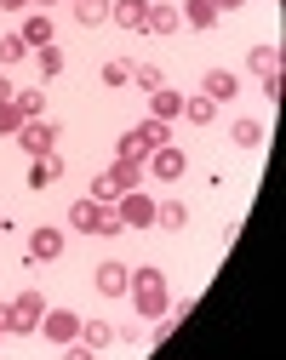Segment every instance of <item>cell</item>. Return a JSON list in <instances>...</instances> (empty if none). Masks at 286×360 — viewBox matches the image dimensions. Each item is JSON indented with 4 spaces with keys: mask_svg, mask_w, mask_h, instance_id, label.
<instances>
[{
    "mask_svg": "<svg viewBox=\"0 0 286 360\" xmlns=\"http://www.w3.org/2000/svg\"><path fill=\"white\" fill-rule=\"evenodd\" d=\"M132 303H137V314H143V321H161V314H166V275H161V269H137V275H132Z\"/></svg>",
    "mask_w": 286,
    "mask_h": 360,
    "instance_id": "6da1fadb",
    "label": "cell"
},
{
    "mask_svg": "<svg viewBox=\"0 0 286 360\" xmlns=\"http://www.w3.org/2000/svg\"><path fill=\"white\" fill-rule=\"evenodd\" d=\"M40 314H46L40 292H18L12 303H0V332H40Z\"/></svg>",
    "mask_w": 286,
    "mask_h": 360,
    "instance_id": "7a4b0ae2",
    "label": "cell"
},
{
    "mask_svg": "<svg viewBox=\"0 0 286 360\" xmlns=\"http://www.w3.org/2000/svg\"><path fill=\"white\" fill-rule=\"evenodd\" d=\"M12 138H18V149H23V155H52V143H58V126L40 115V120H23V126L12 131Z\"/></svg>",
    "mask_w": 286,
    "mask_h": 360,
    "instance_id": "3957f363",
    "label": "cell"
},
{
    "mask_svg": "<svg viewBox=\"0 0 286 360\" xmlns=\"http://www.w3.org/2000/svg\"><path fill=\"white\" fill-rule=\"evenodd\" d=\"M183 172H189V155H183L178 143H161V149H149V177H155V184H178Z\"/></svg>",
    "mask_w": 286,
    "mask_h": 360,
    "instance_id": "277c9868",
    "label": "cell"
},
{
    "mask_svg": "<svg viewBox=\"0 0 286 360\" xmlns=\"http://www.w3.org/2000/svg\"><path fill=\"white\" fill-rule=\"evenodd\" d=\"M115 212H120L126 229H155V200L143 195V189H126V195L115 200Z\"/></svg>",
    "mask_w": 286,
    "mask_h": 360,
    "instance_id": "5b68a950",
    "label": "cell"
},
{
    "mask_svg": "<svg viewBox=\"0 0 286 360\" xmlns=\"http://www.w3.org/2000/svg\"><path fill=\"white\" fill-rule=\"evenodd\" d=\"M40 332L52 338V343H75V338H80V314H75V309H46V314H40Z\"/></svg>",
    "mask_w": 286,
    "mask_h": 360,
    "instance_id": "8992f818",
    "label": "cell"
},
{
    "mask_svg": "<svg viewBox=\"0 0 286 360\" xmlns=\"http://www.w3.org/2000/svg\"><path fill=\"white\" fill-rule=\"evenodd\" d=\"M92 286H98L104 297H126V286H132V269H126V263H98Z\"/></svg>",
    "mask_w": 286,
    "mask_h": 360,
    "instance_id": "52a82bcc",
    "label": "cell"
},
{
    "mask_svg": "<svg viewBox=\"0 0 286 360\" xmlns=\"http://www.w3.org/2000/svg\"><path fill=\"white\" fill-rule=\"evenodd\" d=\"M109 23H120V29H143L149 23V0H109Z\"/></svg>",
    "mask_w": 286,
    "mask_h": 360,
    "instance_id": "ba28073f",
    "label": "cell"
},
{
    "mask_svg": "<svg viewBox=\"0 0 286 360\" xmlns=\"http://www.w3.org/2000/svg\"><path fill=\"white\" fill-rule=\"evenodd\" d=\"M29 257H35V263H58V257H63V235L40 223V229L29 235Z\"/></svg>",
    "mask_w": 286,
    "mask_h": 360,
    "instance_id": "9c48e42d",
    "label": "cell"
},
{
    "mask_svg": "<svg viewBox=\"0 0 286 360\" xmlns=\"http://www.w3.org/2000/svg\"><path fill=\"white\" fill-rule=\"evenodd\" d=\"M109 343H115V326H109V321H80V338H75L80 354H98V349H109Z\"/></svg>",
    "mask_w": 286,
    "mask_h": 360,
    "instance_id": "30bf717a",
    "label": "cell"
},
{
    "mask_svg": "<svg viewBox=\"0 0 286 360\" xmlns=\"http://www.w3.org/2000/svg\"><path fill=\"white\" fill-rule=\"evenodd\" d=\"M104 212H109L104 200H75V206H69V223H75L80 235H98V223H104Z\"/></svg>",
    "mask_w": 286,
    "mask_h": 360,
    "instance_id": "8fae6325",
    "label": "cell"
},
{
    "mask_svg": "<svg viewBox=\"0 0 286 360\" xmlns=\"http://www.w3.org/2000/svg\"><path fill=\"white\" fill-rule=\"evenodd\" d=\"M201 92H206L212 103H229L235 92H241V80H235L229 69H206V80H201Z\"/></svg>",
    "mask_w": 286,
    "mask_h": 360,
    "instance_id": "7c38bea8",
    "label": "cell"
},
{
    "mask_svg": "<svg viewBox=\"0 0 286 360\" xmlns=\"http://www.w3.org/2000/svg\"><path fill=\"white\" fill-rule=\"evenodd\" d=\"M183 223H189V206H183V200H155V229L178 235Z\"/></svg>",
    "mask_w": 286,
    "mask_h": 360,
    "instance_id": "4fadbf2b",
    "label": "cell"
},
{
    "mask_svg": "<svg viewBox=\"0 0 286 360\" xmlns=\"http://www.w3.org/2000/svg\"><path fill=\"white\" fill-rule=\"evenodd\" d=\"M63 177V160L58 155H35V166H29V189H46V184H58Z\"/></svg>",
    "mask_w": 286,
    "mask_h": 360,
    "instance_id": "5bb4252c",
    "label": "cell"
},
{
    "mask_svg": "<svg viewBox=\"0 0 286 360\" xmlns=\"http://www.w3.org/2000/svg\"><path fill=\"white\" fill-rule=\"evenodd\" d=\"M69 6H75V23H80V29L109 23V0H69Z\"/></svg>",
    "mask_w": 286,
    "mask_h": 360,
    "instance_id": "9a60e30c",
    "label": "cell"
},
{
    "mask_svg": "<svg viewBox=\"0 0 286 360\" xmlns=\"http://www.w3.org/2000/svg\"><path fill=\"white\" fill-rule=\"evenodd\" d=\"M23 46H52V18H46V12H35V18H23Z\"/></svg>",
    "mask_w": 286,
    "mask_h": 360,
    "instance_id": "2e32d148",
    "label": "cell"
},
{
    "mask_svg": "<svg viewBox=\"0 0 286 360\" xmlns=\"http://www.w3.org/2000/svg\"><path fill=\"white\" fill-rule=\"evenodd\" d=\"M189 29H212L218 23V6H212V0H183V12H178Z\"/></svg>",
    "mask_w": 286,
    "mask_h": 360,
    "instance_id": "e0dca14e",
    "label": "cell"
},
{
    "mask_svg": "<svg viewBox=\"0 0 286 360\" xmlns=\"http://www.w3.org/2000/svg\"><path fill=\"white\" fill-rule=\"evenodd\" d=\"M183 120H189V126H212V120H218V103H212L206 92H201V98H183Z\"/></svg>",
    "mask_w": 286,
    "mask_h": 360,
    "instance_id": "ac0fdd59",
    "label": "cell"
},
{
    "mask_svg": "<svg viewBox=\"0 0 286 360\" xmlns=\"http://www.w3.org/2000/svg\"><path fill=\"white\" fill-rule=\"evenodd\" d=\"M178 6H155V0H149V23H143V29H149V34H178Z\"/></svg>",
    "mask_w": 286,
    "mask_h": 360,
    "instance_id": "d6986e66",
    "label": "cell"
},
{
    "mask_svg": "<svg viewBox=\"0 0 286 360\" xmlns=\"http://www.w3.org/2000/svg\"><path fill=\"white\" fill-rule=\"evenodd\" d=\"M247 63H252V75L263 80V75H280V46H252L247 52Z\"/></svg>",
    "mask_w": 286,
    "mask_h": 360,
    "instance_id": "ffe728a7",
    "label": "cell"
},
{
    "mask_svg": "<svg viewBox=\"0 0 286 360\" xmlns=\"http://www.w3.org/2000/svg\"><path fill=\"white\" fill-rule=\"evenodd\" d=\"M149 103H155V120H178V115H183V98L172 92V86H155Z\"/></svg>",
    "mask_w": 286,
    "mask_h": 360,
    "instance_id": "44dd1931",
    "label": "cell"
},
{
    "mask_svg": "<svg viewBox=\"0 0 286 360\" xmlns=\"http://www.w3.org/2000/svg\"><path fill=\"white\" fill-rule=\"evenodd\" d=\"M132 131H137V138L149 143V149H161V143H172V120H155V115L143 120V126H132Z\"/></svg>",
    "mask_w": 286,
    "mask_h": 360,
    "instance_id": "7402d4cb",
    "label": "cell"
},
{
    "mask_svg": "<svg viewBox=\"0 0 286 360\" xmlns=\"http://www.w3.org/2000/svg\"><path fill=\"white\" fill-rule=\"evenodd\" d=\"M229 138L241 143V149H258V143H263V126H258V120H235V131H229Z\"/></svg>",
    "mask_w": 286,
    "mask_h": 360,
    "instance_id": "603a6c76",
    "label": "cell"
},
{
    "mask_svg": "<svg viewBox=\"0 0 286 360\" xmlns=\"http://www.w3.org/2000/svg\"><path fill=\"white\" fill-rule=\"evenodd\" d=\"M29 46H23V34H0V63H23Z\"/></svg>",
    "mask_w": 286,
    "mask_h": 360,
    "instance_id": "cb8c5ba5",
    "label": "cell"
},
{
    "mask_svg": "<svg viewBox=\"0 0 286 360\" xmlns=\"http://www.w3.org/2000/svg\"><path fill=\"white\" fill-rule=\"evenodd\" d=\"M132 80L143 86V92H155V86H166V75H161L155 63H132Z\"/></svg>",
    "mask_w": 286,
    "mask_h": 360,
    "instance_id": "d4e9b609",
    "label": "cell"
},
{
    "mask_svg": "<svg viewBox=\"0 0 286 360\" xmlns=\"http://www.w3.org/2000/svg\"><path fill=\"white\" fill-rule=\"evenodd\" d=\"M35 58H40V80H52V75H63V52H58V46H40Z\"/></svg>",
    "mask_w": 286,
    "mask_h": 360,
    "instance_id": "484cf974",
    "label": "cell"
},
{
    "mask_svg": "<svg viewBox=\"0 0 286 360\" xmlns=\"http://www.w3.org/2000/svg\"><path fill=\"white\" fill-rule=\"evenodd\" d=\"M115 149H120V160H149V143H143L137 131H126V138H120Z\"/></svg>",
    "mask_w": 286,
    "mask_h": 360,
    "instance_id": "4316f807",
    "label": "cell"
},
{
    "mask_svg": "<svg viewBox=\"0 0 286 360\" xmlns=\"http://www.w3.org/2000/svg\"><path fill=\"white\" fill-rule=\"evenodd\" d=\"M126 80H132V63H126V58L104 63V86H126Z\"/></svg>",
    "mask_w": 286,
    "mask_h": 360,
    "instance_id": "83f0119b",
    "label": "cell"
},
{
    "mask_svg": "<svg viewBox=\"0 0 286 360\" xmlns=\"http://www.w3.org/2000/svg\"><path fill=\"white\" fill-rule=\"evenodd\" d=\"M98 235H104V240H115V235H126V223H120V212H104V223H98Z\"/></svg>",
    "mask_w": 286,
    "mask_h": 360,
    "instance_id": "f1b7e54d",
    "label": "cell"
},
{
    "mask_svg": "<svg viewBox=\"0 0 286 360\" xmlns=\"http://www.w3.org/2000/svg\"><path fill=\"white\" fill-rule=\"evenodd\" d=\"M23 126V115H18V103L6 98V103H0V131H18Z\"/></svg>",
    "mask_w": 286,
    "mask_h": 360,
    "instance_id": "f546056e",
    "label": "cell"
},
{
    "mask_svg": "<svg viewBox=\"0 0 286 360\" xmlns=\"http://www.w3.org/2000/svg\"><path fill=\"white\" fill-rule=\"evenodd\" d=\"M12 92H18V86H12V80H6V75H0V103H6V98H12Z\"/></svg>",
    "mask_w": 286,
    "mask_h": 360,
    "instance_id": "4dcf8cb0",
    "label": "cell"
},
{
    "mask_svg": "<svg viewBox=\"0 0 286 360\" xmlns=\"http://www.w3.org/2000/svg\"><path fill=\"white\" fill-rule=\"evenodd\" d=\"M29 6V0H0V12H23Z\"/></svg>",
    "mask_w": 286,
    "mask_h": 360,
    "instance_id": "1f68e13d",
    "label": "cell"
},
{
    "mask_svg": "<svg viewBox=\"0 0 286 360\" xmlns=\"http://www.w3.org/2000/svg\"><path fill=\"white\" fill-rule=\"evenodd\" d=\"M212 6H218V12H235V6H241V0H212Z\"/></svg>",
    "mask_w": 286,
    "mask_h": 360,
    "instance_id": "d6a6232c",
    "label": "cell"
},
{
    "mask_svg": "<svg viewBox=\"0 0 286 360\" xmlns=\"http://www.w3.org/2000/svg\"><path fill=\"white\" fill-rule=\"evenodd\" d=\"M29 6H35V0H29ZM40 6H52V0H40Z\"/></svg>",
    "mask_w": 286,
    "mask_h": 360,
    "instance_id": "836d02e7",
    "label": "cell"
}]
</instances>
